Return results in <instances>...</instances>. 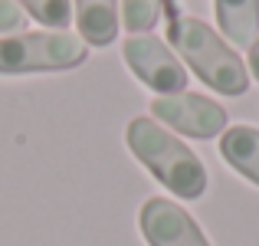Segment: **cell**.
<instances>
[{
	"mask_svg": "<svg viewBox=\"0 0 259 246\" xmlns=\"http://www.w3.org/2000/svg\"><path fill=\"white\" fill-rule=\"evenodd\" d=\"M213 7L220 33L236 50H249L259 36V0H217Z\"/></svg>",
	"mask_w": 259,
	"mask_h": 246,
	"instance_id": "8",
	"label": "cell"
},
{
	"mask_svg": "<svg viewBox=\"0 0 259 246\" xmlns=\"http://www.w3.org/2000/svg\"><path fill=\"white\" fill-rule=\"evenodd\" d=\"M249 76L259 82V36H256V43L249 46Z\"/></svg>",
	"mask_w": 259,
	"mask_h": 246,
	"instance_id": "13",
	"label": "cell"
},
{
	"mask_svg": "<svg viewBox=\"0 0 259 246\" xmlns=\"http://www.w3.org/2000/svg\"><path fill=\"white\" fill-rule=\"evenodd\" d=\"M121 56H125L128 69L145 82L148 89H154L161 95L187 92V69H184V63L177 59V53L164 39L151 36V33L132 36L121 46Z\"/></svg>",
	"mask_w": 259,
	"mask_h": 246,
	"instance_id": "4",
	"label": "cell"
},
{
	"mask_svg": "<svg viewBox=\"0 0 259 246\" xmlns=\"http://www.w3.org/2000/svg\"><path fill=\"white\" fill-rule=\"evenodd\" d=\"M220 158L243 174L246 181L259 184V128L253 125H230L220 138Z\"/></svg>",
	"mask_w": 259,
	"mask_h": 246,
	"instance_id": "9",
	"label": "cell"
},
{
	"mask_svg": "<svg viewBox=\"0 0 259 246\" xmlns=\"http://www.w3.org/2000/svg\"><path fill=\"white\" fill-rule=\"evenodd\" d=\"M26 13L17 7V0H0V33H23Z\"/></svg>",
	"mask_w": 259,
	"mask_h": 246,
	"instance_id": "12",
	"label": "cell"
},
{
	"mask_svg": "<svg viewBox=\"0 0 259 246\" xmlns=\"http://www.w3.org/2000/svg\"><path fill=\"white\" fill-rule=\"evenodd\" d=\"M89 46L82 36L66 30L17 33L0 39V76H23V72H63L82 66Z\"/></svg>",
	"mask_w": 259,
	"mask_h": 246,
	"instance_id": "3",
	"label": "cell"
},
{
	"mask_svg": "<svg viewBox=\"0 0 259 246\" xmlns=\"http://www.w3.org/2000/svg\"><path fill=\"white\" fill-rule=\"evenodd\" d=\"M125 141L135 158L145 164L167 190H174L181 200H197L207 190V168H203V161L177 135L161 128L148 115L128 121Z\"/></svg>",
	"mask_w": 259,
	"mask_h": 246,
	"instance_id": "1",
	"label": "cell"
},
{
	"mask_svg": "<svg viewBox=\"0 0 259 246\" xmlns=\"http://www.w3.org/2000/svg\"><path fill=\"white\" fill-rule=\"evenodd\" d=\"M76 26L85 46H108L115 43L121 26L118 0H76Z\"/></svg>",
	"mask_w": 259,
	"mask_h": 246,
	"instance_id": "7",
	"label": "cell"
},
{
	"mask_svg": "<svg viewBox=\"0 0 259 246\" xmlns=\"http://www.w3.org/2000/svg\"><path fill=\"white\" fill-rule=\"evenodd\" d=\"M17 7L50 30H66L72 23V0H17Z\"/></svg>",
	"mask_w": 259,
	"mask_h": 246,
	"instance_id": "10",
	"label": "cell"
},
{
	"mask_svg": "<svg viewBox=\"0 0 259 246\" xmlns=\"http://www.w3.org/2000/svg\"><path fill=\"white\" fill-rule=\"evenodd\" d=\"M161 7L164 0H121V23L128 33H151L154 23L161 20Z\"/></svg>",
	"mask_w": 259,
	"mask_h": 246,
	"instance_id": "11",
	"label": "cell"
},
{
	"mask_svg": "<svg viewBox=\"0 0 259 246\" xmlns=\"http://www.w3.org/2000/svg\"><path fill=\"white\" fill-rule=\"evenodd\" d=\"M151 115L174 132L190 135V138H217L227 132V112L213 99L197 92H174V95H158L151 102Z\"/></svg>",
	"mask_w": 259,
	"mask_h": 246,
	"instance_id": "5",
	"label": "cell"
},
{
	"mask_svg": "<svg viewBox=\"0 0 259 246\" xmlns=\"http://www.w3.org/2000/svg\"><path fill=\"white\" fill-rule=\"evenodd\" d=\"M167 43L210 89H217L223 95H243L249 89V69L243 66V59L203 20L174 17L167 23Z\"/></svg>",
	"mask_w": 259,
	"mask_h": 246,
	"instance_id": "2",
	"label": "cell"
},
{
	"mask_svg": "<svg viewBox=\"0 0 259 246\" xmlns=\"http://www.w3.org/2000/svg\"><path fill=\"white\" fill-rule=\"evenodd\" d=\"M138 227L148 246H210V240L203 236L194 217L184 207H177L174 200H164V197L145 200V207L138 214Z\"/></svg>",
	"mask_w": 259,
	"mask_h": 246,
	"instance_id": "6",
	"label": "cell"
}]
</instances>
